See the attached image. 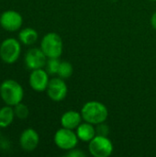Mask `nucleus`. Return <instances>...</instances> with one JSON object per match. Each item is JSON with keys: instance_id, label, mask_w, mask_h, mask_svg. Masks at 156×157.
Masks as SVG:
<instances>
[{"instance_id": "1", "label": "nucleus", "mask_w": 156, "mask_h": 157, "mask_svg": "<svg viewBox=\"0 0 156 157\" xmlns=\"http://www.w3.org/2000/svg\"><path fill=\"white\" fill-rule=\"evenodd\" d=\"M81 115L84 121L97 125L107 121L108 110L103 103L92 100L84 104L81 109Z\"/></svg>"}, {"instance_id": "2", "label": "nucleus", "mask_w": 156, "mask_h": 157, "mask_svg": "<svg viewBox=\"0 0 156 157\" xmlns=\"http://www.w3.org/2000/svg\"><path fill=\"white\" fill-rule=\"evenodd\" d=\"M0 98L6 105L14 107L22 102L24 98V89L16 80L6 79L0 85Z\"/></svg>"}, {"instance_id": "3", "label": "nucleus", "mask_w": 156, "mask_h": 157, "mask_svg": "<svg viewBox=\"0 0 156 157\" xmlns=\"http://www.w3.org/2000/svg\"><path fill=\"white\" fill-rule=\"evenodd\" d=\"M40 49L48 58H60L63 51L61 36L55 32L47 33L40 41Z\"/></svg>"}, {"instance_id": "4", "label": "nucleus", "mask_w": 156, "mask_h": 157, "mask_svg": "<svg viewBox=\"0 0 156 157\" xmlns=\"http://www.w3.org/2000/svg\"><path fill=\"white\" fill-rule=\"evenodd\" d=\"M21 42L14 38H7L0 44V58L7 64L15 63L21 53Z\"/></svg>"}, {"instance_id": "5", "label": "nucleus", "mask_w": 156, "mask_h": 157, "mask_svg": "<svg viewBox=\"0 0 156 157\" xmlns=\"http://www.w3.org/2000/svg\"><path fill=\"white\" fill-rule=\"evenodd\" d=\"M88 150L92 156L108 157L112 155L114 146L108 136L97 134L88 143Z\"/></svg>"}, {"instance_id": "6", "label": "nucleus", "mask_w": 156, "mask_h": 157, "mask_svg": "<svg viewBox=\"0 0 156 157\" xmlns=\"http://www.w3.org/2000/svg\"><path fill=\"white\" fill-rule=\"evenodd\" d=\"M78 137L76 132L74 130L66 129L62 127L59 129L53 137L55 145L63 151H69L73 148H75L78 144Z\"/></svg>"}, {"instance_id": "7", "label": "nucleus", "mask_w": 156, "mask_h": 157, "mask_svg": "<svg viewBox=\"0 0 156 157\" xmlns=\"http://www.w3.org/2000/svg\"><path fill=\"white\" fill-rule=\"evenodd\" d=\"M46 92L51 100L54 102H60L66 98L68 93V87L64 82V79L58 76L50 79Z\"/></svg>"}, {"instance_id": "8", "label": "nucleus", "mask_w": 156, "mask_h": 157, "mask_svg": "<svg viewBox=\"0 0 156 157\" xmlns=\"http://www.w3.org/2000/svg\"><path fill=\"white\" fill-rule=\"evenodd\" d=\"M48 57L42 52L40 48H31L29 49L24 57V62L28 69L35 70L45 67Z\"/></svg>"}, {"instance_id": "9", "label": "nucleus", "mask_w": 156, "mask_h": 157, "mask_svg": "<svg viewBox=\"0 0 156 157\" xmlns=\"http://www.w3.org/2000/svg\"><path fill=\"white\" fill-rule=\"evenodd\" d=\"M23 24V17L16 10L4 11L0 16V26L7 31H17Z\"/></svg>"}, {"instance_id": "10", "label": "nucleus", "mask_w": 156, "mask_h": 157, "mask_svg": "<svg viewBox=\"0 0 156 157\" xmlns=\"http://www.w3.org/2000/svg\"><path fill=\"white\" fill-rule=\"evenodd\" d=\"M49 82H50L49 74L43 68L35 69L31 71L29 75V83L30 87L34 91L36 92L46 91Z\"/></svg>"}, {"instance_id": "11", "label": "nucleus", "mask_w": 156, "mask_h": 157, "mask_svg": "<svg viewBox=\"0 0 156 157\" xmlns=\"http://www.w3.org/2000/svg\"><path fill=\"white\" fill-rule=\"evenodd\" d=\"M40 135L32 128L24 130L19 136V145L25 152H33L39 145Z\"/></svg>"}, {"instance_id": "12", "label": "nucleus", "mask_w": 156, "mask_h": 157, "mask_svg": "<svg viewBox=\"0 0 156 157\" xmlns=\"http://www.w3.org/2000/svg\"><path fill=\"white\" fill-rule=\"evenodd\" d=\"M82 115L81 112L75 110H68L64 112L61 117V125L63 128L75 130L82 123Z\"/></svg>"}, {"instance_id": "13", "label": "nucleus", "mask_w": 156, "mask_h": 157, "mask_svg": "<svg viewBox=\"0 0 156 157\" xmlns=\"http://www.w3.org/2000/svg\"><path fill=\"white\" fill-rule=\"evenodd\" d=\"M75 132L78 139L86 143H89L97 135V130L94 127V124H91L86 121L82 122L75 129Z\"/></svg>"}, {"instance_id": "14", "label": "nucleus", "mask_w": 156, "mask_h": 157, "mask_svg": "<svg viewBox=\"0 0 156 157\" xmlns=\"http://www.w3.org/2000/svg\"><path fill=\"white\" fill-rule=\"evenodd\" d=\"M16 115L14 111V107L6 105L0 108V127L1 129L7 128L14 121Z\"/></svg>"}, {"instance_id": "15", "label": "nucleus", "mask_w": 156, "mask_h": 157, "mask_svg": "<svg viewBox=\"0 0 156 157\" xmlns=\"http://www.w3.org/2000/svg\"><path fill=\"white\" fill-rule=\"evenodd\" d=\"M39 38V34L36 29L32 28H26L19 31L18 40L24 45H32L34 44Z\"/></svg>"}, {"instance_id": "16", "label": "nucleus", "mask_w": 156, "mask_h": 157, "mask_svg": "<svg viewBox=\"0 0 156 157\" xmlns=\"http://www.w3.org/2000/svg\"><path fill=\"white\" fill-rule=\"evenodd\" d=\"M73 73H74L73 64L70 62H67V61H61L57 75L65 80V79L70 78L72 76Z\"/></svg>"}, {"instance_id": "17", "label": "nucleus", "mask_w": 156, "mask_h": 157, "mask_svg": "<svg viewBox=\"0 0 156 157\" xmlns=\"http://www.w3.org/2000/svg\"><path fill=\"white\" fill-rule=\"evenodd\" d=\"M61 61L59 58H48L47 63H46V71L49 75H57L58 70L60 67Z\"/></svg>"}, {"instance_id": "18", "label": "nucleus", "mask_w": 156, "mask_h": 157, "mask_svg": "<svg viewBox=\"0 0 156 157\" xmlns=\"http://www.w3.org/2000/svg\"><path fill=\"white\" fill-rule=\"evenodd\" d=\"M14 111H15V115L17 119L19 120H25L29 117V108L23 104L22 102L17 104L16 106H14Z\"/></svg>"}, {"instance_id": "19", "label": "nucleus", "mask_w": 156, "mask_h": 157, "mask_svg": "<svg viewBox=\"0 0 156 157\" xmlns=\"http://www.w3.org/2000/svg\"><path fill=\"white\" fill-rule=\"evenodd\" d=\"M97 135H102V136H108V132H109V129L108 126L105 124V122L97 124Z\"/></svg>"}, {"instance_id": "20", "label": "nucleus", "mask_w": 156, "mask_h": 157, "mask_svg": "<svg viewBox=\"0 0 156 157\" xmlns=\"http://www.w3.org/2000/svg\"><path fill=\"white\" fill-rule=\"evenodd\" d=\"M65 155L68 157H86V154L84 151L80 150V149L73 148V149L69 150Z\"/></svg>"}, {"instance_id": "21", "label": "nucleus", "mask_w": 156, "mask_h": 157, "mask_svg": "<svg viewBox=\"0 0 156 157\" xmlns=\"http://www.w3.org/2000/svg\"><path fill=\"white\" fill-rule=\"evenodd\" d=\"M151 25L152 27L156 30V12H154L151 17Z\"/></svg>"}, {"instance_id": "22", "label": "nucleus", "mask_w": 156, "mask_h": 157, "mask_svg": "<svg viewBox=\"0 0 156 157\" xmlns=\"http://www.w3.org/2000/svg\"><path fill=\"white\" fill-rule=\"evenodd\" d=\"M0 136H1V127H0Z\"/></svg>"}, {"instance_id": "23", "label": "nucleus", "mask_w": 156, "mask_h": 157, "mask_svg": "<svg viewBox=\"0 0 156 157\" xmlns=\"http://www.w3.org/2000/svg\"><path fill=\"white\" fill-rule=\"evenodd\" d=\"M151 1H156V0H151Z\"/></svg>"}]
</instances>
